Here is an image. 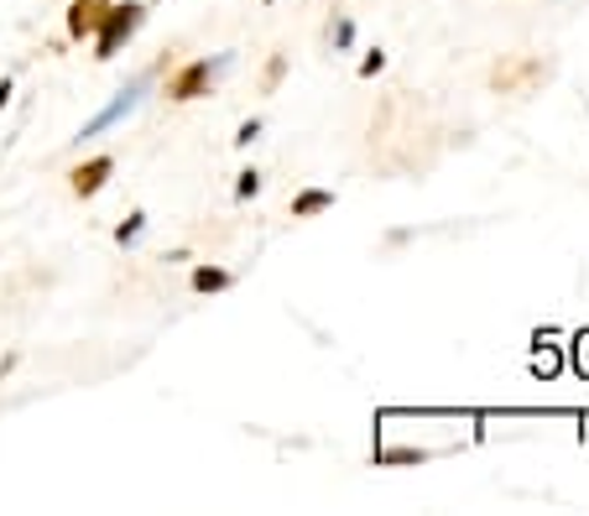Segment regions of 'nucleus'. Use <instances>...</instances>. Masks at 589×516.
I'll list each match as a JSON object with an SVG mask.
<instances>
[{"instance_id":"nucleus-5","label":"nucleus","mask_w":589,"mask_h":516,"mask_svg":"<svg viewBox=\"0 0 589 516\" xmlns=\"http://www.w3.org/2000/svg\"><path fill=\"white\" fill-rule=\"evenodd\" d=\"M110 173H116V162H110V157H95L89 167H79V173H74V188H79V194H99Z\"/></svg>"},{"instance_id":"nucleus-7","label":"nucleus","mask_w":589,"mask_h":516,"mask_svg":"<svg viewBox=\"0 0 589 516\" xmlns=\"http://www.w3.org/2000/svg\"><path fill=\"white\" fill-rule=\"evenodd\" d=\"M329 204H335V199H329L324 188H314V194H303V199H297L293 209H297V215H318V209H329Z\"/></svg>"},{"instance_id":"nucleus-8","label":"nucleus","mask_w":589,"mask_h":516,"mask_svg":"<svg viewBox=\"0 0 589 516\" xmlns=\"http://www.w3.org/2000/svg\"><path fill=\"white\" fill-rule=\"evenodd\" d=\"M137 235H141V215H131V219H126V224L116 230V240H120V245H131Z\"/></svg>"},{"instance_id":"nucleus-11","label":"nucleus","mask_w":589,"mask_h":516,"mask_svg":"<svg viewBox=\"0 0 589 516\" xmlns=\"http://www.w3.org/2000/svg\"><path fill=\"white\" fill-rule=\"evenodd\" d=\"M6 100H11V84H0V110H6Z\"/></svg>"},{"instance_id":"nucleus-6","label":"nucleus","mask_w":589,"mask_h":516,"mask_svg":"<svg viewBox=\"0 0 589 516\" xmlns=\"http://www.w3.org/2000/svg\"><path fill=\"white\" fill-rule=\"evenodd\" d=\"M194 287H198V293H219V287H230V272H219V266H198Z\"/></svg>"},{"instance_id":"nucleus-2","label":"nucleus","mask_w":589,"mask_h":516,"mask_svg":"<svg viewBox=\"0 0 589 516\" xmlns=\"http://www.w3.org/2000/svg\"><path fill=\"white\" fill-rule=\"evenodd\" d=\"M141 89H146V79H137L131 89H120V100H116V105H105V110H99V116L89 120V125H84V136H99V131H105V125H116V120L126 116V110H137Z\"/></svg>"},{"instance_id":"nucleus-1","label":"nucleus","mask_w":589,"mask_h":516,"mask_svg":"<svg viewBox=\"0 0 589 516\" xmlns=\"http://www.w3.org/2000/svg\"><path fill=\"white\" fill-rule=\"evenodd\" d=\"M141 26V6H116V11H105V21H99V53L95 58H116V47L131 32Z\"/></svg>"},{"instance_id":"nucleus-9","label":"nucleus","mask_w":589,"mask_h":516,"mask_svg":"<svg viewBox=\"0 0 589 516\" xmlns=\"http://www.w3.org/2000/svg\"><path fill=\"white\" fill-rule=\"evenodd\" d=\"M255 188H261V178H255V173H240V183H236V194H240V199H251Z\"/></svg>"},{"instance_id":"nucleus-3","label":"nucleus","mask_w":589,"mask_h":516,"mask_svg":"<svg viewBox=\"0 0 589 516\" xmlns=\"http://www.w3.org/2000/svg\"><path fill=\"white\" fill-rule=\"evenodd\" d=\"M99 21H105V0H74V11H68V32L74 37L99 32Z\"/></svg>"},{"instance_id":"nucleus-10","label":"nucleus","mask_w":589,"mask_h":516,"mask_svg":"<svg viewBox=\"0 0 589 516\" xmlns=\"http://www.w3.org/2000/svg\"><path fill=\"white\" fill-rule=\"evenodd\" d=\"M574 365H579V371H589V334L574 339Z\"/></svg>"},{"instance_id":"nucleus-4","label":"nucleus","mask_w":589,"mask_h":516,"mask_svg":"<svg viewBox=\"0 0 589 516\" xmlns=\"http://www.w3.org/2000/svg\"><path fill=\"white\" fill-rule=\"evenodd\" d=\"M215 68H225V58H219V63H194V68H183V74H177V84H173V95H177V100H194L198 89L209 84V74H215Z\"/></svg>"}]
</instances>
